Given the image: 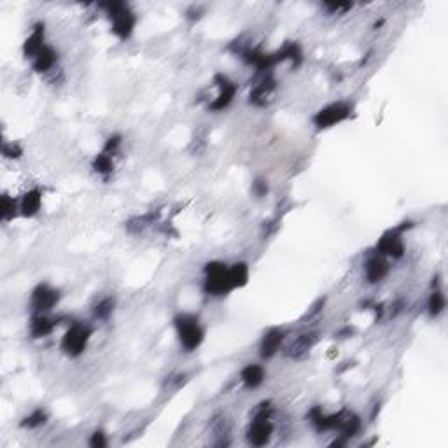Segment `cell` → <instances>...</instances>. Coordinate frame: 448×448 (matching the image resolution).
<instances>
[{
  "mask_svg": "<svg viewBox=\"0 0 448 448\" xmlns=\"http://www.w3.org/2000/svg\"><path fill=\"white\" fill-rule=\"evenodd\" d=\"M273 413L275 406L270 399L258 403L251 413V420H249L247 431H245V440L251 447H266L270 445L271 438L275 432L273 424Z\"/></svg>",
  "mask_w": 448,
  "mask_h": 448,
  "instance_id": "obj_1",
  "label": "cell"
},
{
  "mask_svg": "<svg viewBox=\"0 0 448 448\" xmlns=\"http://www.w3.org/2000/svg\"><path fill=\"white\" fill-rule=\"evenodd\" d=\"M172 322H174V331L179 345L186 354H193L204 345L205 328L198 315L189 314V312H179Z\"/></svg>",
  "mask_w": 448,
  "mask_h": 448,
  "instance_id": "obj_2",
  "label": "cell"
},
{
  "mask_svg": "<svg viewBox=\"0 0 448 448\" xmlns=\"http://www.w3.org/2000/svg\"><path fill=\"white\" fill-rule=\"evenodd\" d=\"M102 11L107 14L109 23H111V32L116 39L128 40L135 34L137 28V14L131 9L130 4L126 2H102L98 4Z\"/></svg>",
  "mask_w": 448,
  "mask_h": 448,
  "instance_id": "obj_3",
  "label": "cell"
},
{
  "mask_svg": "<svg viewBox=\"0 0 448 448\" xmlns=\"http://www.w3.org/2000/svg\"><path fill=\"white\" fill-rule=\"evenodd\" d=\"M201 289L205 295L212 296V298H224L231 291H235L230 278V264L224 261L205 263Z\"/></svg>",
  "mask_w": 448,
  "mask_h": 448,
  "instance_id": "obj_4",
  "label": "cell"
},
{
  "mask_svg": "<svg viewBox=\"0 0 448 448\" xmlns=\"http://www.w3.org/2000/svg\"><path fill=\"white\" fill-rule=\"evenodd\" d=\"M411 226H413L411 221H405L399 226L384 231L382 237L377 240V244H375V252L387 258L389 261H399V259L405 258L406 244L403 237H405V231H408Z\"/></svg>",
  "mask_w": 448,
  "mask_h": 448,
  "instance_id": "obj_5",
  "label": "cell"
},
{
  "mask_svg": "<svg viewBox=\"0 0 448 448\" xmlns=\"http://www.w3.org/2000/svg\"><path fill=\"white\" fill-rule=\"evenodd\" d=\"M91 336H93V328L88 322H72L61 336L60 350L71 359L81 358L90 347Z\"/></svg>",
  "mask_w": 448,
  "mask_h": 448,
  "instance_id": "obj_6",
  "label": "cell"
},
{
  "mask_svg": "<svg viewBox=\"0 0 448 448\" xmlns=\"http://www.w3.org/2000/svg\"><path fill=\"white\" fill-rule=\"evenodd\" d=\"M352 112H354V107H352L350 102H333V104H328L326 107L319 109V111L312 116V124H314L315 130L319 131L329 130V128H335L338 124L350 119Z\"/></svg>",
  "mask_w": 448,
  "mask_h": 448,
  "instance_id": "obj_7",
  "label": "cell"
},
{
  "mask_svg": "<svg viewBox=\"0 0 448 448\" xmlns=\"http://www.w3.org/2000/svg\"><path fill=\"white\" fill-rule=\"evenodd\" d=\"M61 291L47 282H40L30 293L28 308L30 314H51L60 305Z\"/></svg>",
  "mask_w": 448,
  "mask_h": 448,
  "instance_id": "obj_8",
  "label": "cell"
},
{
  "mask_svg": "<svg viewBox=\"0 0 448 448\" xmlns=\"http://www.w3.org/2000/svg\"><path fill=\"white\" fill-rule=\"evenodd\" d=\"M214 86L218 88L216 97L208 102V111L211 112H223L233 104L235 97L238 93V84L231 81L226 74L214 76Z\"/></svg>",
  "mask_w": 448,
  "mask_h": 448,
  "instance_id": "obj_9",
  "label": "cell"
},
{
  "mask_svg": "<svg viewBox=\"0 0 448 448\" xmlns=\"http://www.w3.org/2000/svg\"><path fill=\"white\" fill-rule=\"evenodd\" d=\"M317 343H319V331H315V329H308V331H303L300 333V335H296L291 341H289V343L285 341L282 350H284L285 358L293 359V361H303V359H307L308 355H310V352L314 350V347Z\"/></svg>",
  "mask_w": 448,
  "mask_h": 448,
  "instance_id": "obj_10",
  "label": "cell"
},
{
  "mask_svg": "<svg viewBox=\"0 0 448 448\" xmlns=\"http://www.w3.org/2000/svg\"><path fill=\"white\" fill-rule=\"evenodd\" d=\"M391 261L378 252H370L362 263V277L368 285H378L391 273Z\"/></svg>",
  "mask_w": 448,
  "mask_h": 448,
  "instance_id": "obj_11",
  "label": "cell"
},
{
  "mask_svg": "<svg viewBox=\"0 0 448 448\" xmlns=\"http://www.w3.org/2000/svg\"><path fill=\"white\" fill-rule=\"evenodd\" d=\"M285 341H288V331L284 328H270L264 331L259 341V358L263 361H270L275 355L281 354L282 348H284Z\"/></svg>",
  "mask_w": 448,
  "mask_h": 448,
  "instance_id": "obj_12",
  "label": "cell"
},
{
  "mask_svg": "<svg viewBox=\"0 0 448 448\" xmlns=\"http://www.w3.org/2000/svg\"><path fill=\"white\" fill-rule=\"evenodd\" d=\"M261 79L254 84L249 95V104L254 107H266L273 100V95L277 91V79H275L271 72L268 74H259Z\"/></svg>",
  "mask_w": 448,
  "mask_h": 448,
  "instance_id": "obj_13",
  "label": "cell"
},
{
  "mask_svg": "<svg viewBox=\"0 0 448 448\" xmlns=\"http://www.w3.org/2000/svg\"><path fill=\"white\" fill-rule=\"evenodd\" d=\"M58 61H60V54L54 49L51 44H46L42 49L35 54L30 60L32 71L39 76H53L54 72H58Z\"/></svg>",
  "mask_w": 448,
  "mask_h": 448,
  "instance_id": "obj_14",
  "label": "cell"
},
{
  "mask_svg": "<svg viewBox=\"0 0 448 448\" xmlns=\"http://www.w3.org/2000/svg\"><path fill=\"white\" fill-rule=\"evenodd\" d=\"M208 432L212 435V447L231 445V422L224 413H216L208 422Z\"/></svg>",
  "mask_w": 448,
  "mask_h": 448,
  "instance_id": "obj_15",
  "label": "cell"
},
{
  "mask_svg": "<svg viewBox=\"0 0 448 448\" xmlns=\"http://www.w3.org/2000/svg\"><path fill=\"white\" fill-rule=\"evenodd\" d=\"M46 25L44 21H37V23L32 27L30 34L27 35V39L23 40V46H21V53H23L25 60L30 61L35 54L46 46Z\"/></svg>",
  "mask_w": 448,
  "mask_h": 448,
  "instance_id": "obj_16",
  "label": "cell"
},
{
  "mask_svg": "<svg viewBox=\"0 0 448 448\" xmlns=\"http://www.w3.org/2000/svg\"><path fill=\"white\" fill-rule=\"evenodd\" d=\"M58 321L51 317V314H32L30 322H28V335L32 340H44L51 336L57 329Z\"/></svg>",
  "mask_w": 448,
  "mask_h": 448,
  "instance_id": "obj_17",
  "label": "cell"
},
{
  "mask_svg": "<svg viewBox=\"0 0 448 448\" xmlns=\"http://www.w3.org/2000/svg\"><path fill=\"white\" fill-rule=\"evenodd\" d=\"M42 189L30 187L20 196V216L25 219L37 218L42 211Z\"/></svg>",
  "mask_w": 448,
  "mask_h": 448,
  "instance_id": "obj_18",
  "label": "cell"
},
{
  "mask_svg": "<svg viewBox=\"0 0 448 448\" xmlns=\"http://www.w3.org/2000/svg\"><path fill=\"white\" fill-rule=\"evenodd\" d=\"M238 378L247 391H256L266 382V368L261 362H247L238 373Z\"/></svg>",
  "mask_w": 448,
  "mask_h": 448,
  "instance_id": "obj_19",
  "label": "cell"
},
{
  "mask_svg": "<svg viewBox=\"0 0 448 448\" xmlns=\"http://www.w3.org/2000/svg\"><path fill=\"white\" fill-rule=\"evenodd\" d=\"M425 308H428V314L431 319H438L440 315H443V312L447 310V296L445 291L440 288L438 277L432 278V291L431 295H429Z\"/></svg>",
  "mask_w": 448,
  "mask_h": 448,
  "instance_id": "obj_20",
  "label": "cell"
},
{
  "mask_svg": "<svg viewBox=\"0 0 448 448\" xmlns=\"http://www.w3.org/2000/svg\"><path fill=\"white\" fill-rule=\"evenodd\" d=\"M273 54L277 65L282 64V61H291L293 67H300L303 64V47L296 40H288L281 49L273 51Z\"/></svg>",
  "mask_w": 448,
  "mask_h": 448,
  "instance_id": "obj_21",
  "label": "cell"
},
{
  "mask_svg": "<svg viewBox=\"0 0 448 448\" xmlns=\"http://www.w3.org/2000/svg\"><path fill=\"white\" fill-rule=\"evenodd\" d=\"M91 170L98 175L104 181H109L112 177L114 170H116V163H114V156L111 154L100 151L98 154H95V158L91 160Z\"/></svg>",
  "mask_w": 448,
  "mask_h": 448,
  "instance_id": "obj_22",
  "label": "cell"
},
{
  "mask_svg": "<svg viewBox=\"0 0 448 448\" xmlns=\"http://www.w3.org/2000/svg\"><path fill=\"white\" fill-rule=\"evenodd\" d=\"M16 216H20V198L11 196L9 193H2V196H0V221L11 223Z\"/></svg>",
  "mask_w": 448,
  "mask_h": 448,
  "instance_id": "obj_23",
  "label": "cell"
},
{
  "mask_svg": "<svg viewBox=\"0 0 448 448\" xmlns=\"http://www.w3.org/2000/svg\"><path fill=\"white\" fill-rule=\"evenodd\" d=\"M230 278L235 289H242L251 281V266L245 261H237L230 264Z\"/></svg>",
  "mask_w": 448,
  "mask_h": 448,
  "instance_id": "obj_24",
  "label": "cell"
},
{
  "mask_svg": "<svg viewBox=\"0 0 448 448\" xmlns=\"http://www.w3.org/2000/svg\"><path fill=\"white\" fill-rule=\"evenodd\" d=\"M114 310H116V298L112 296H105V298L98 300L97 303L91 308V315H93L95 321L105 322L112 317Z\"/></svg>",
  "mask_w": 448,
  "mask_h": 448,
  "instance_id": "obj_25",
  "label": "cell"
},
{
  "mask_svg": "<svg viewBox=\"0 0 448 448\" xmlns=\"http://www.w3.org/2000/svg\"><path fill=\"white\" fill-rule=\"evenodd\" d=\"M49 420V415L44 408H35L34 411H30L28 415H25L20 422L21 429H27V431H35V429L42 428V425L47 424Z\"/></svg>",
  "mask_w": 448,
  "mask_h": 448,
  "instance_id": "obj_26",
  "label": "cell"
},
{
  "mask_svg": "<svg viewBox=\"0 0 448 448\" xmlns=\"http://www.w3.org/2000/svg\"><path fill=\"white\" fill-rule=\"evenodd\" d=\"M158 219V212L154 214V212H148V214H142V216H137V218H131L130 221L126 223V230L128 233L131 235H137V233H142V231L146 230V228H149L151 224H154V221Z\"/></svg>",
  "mask_w": 448,
  "mask_h": 448,
  "instance_id": "obj_27",
  "label": "cell"
},
{
  "mask_svg": "<svg viewBox=\"0 0 448 448\" xmlns=\"http://www.w3.org/2000/svg\"><path fill=\"white\" fill-rule=\"evenodd\" d=\"M321 9L324 11L328 16H343L348 11L354 9V4L348 2H322Z\"/></svg>",
  "mask_w": 448,
  "mask_h": 448,
  "instance_id": "obj_28",
  "label": "cell"
},
{
  "mask_svg": "<svg viewBox=\"0 0 448 448\" xmlns=\"http://www.w3.org/2000/svg\"><path fill=\"white\" fill-rule=\"evenodd\" d=\"M2 156L7 158V160H18V158L23 156V149H21V146L16 144V142L4 141Z\"/></svg>",
  "mask_w": 448,
  "mask_h": 448,
  "instance_id": "obj_29",
  "label": "cell"
},
{
  "mask_svg": "<svg viewBox=\"0 0 448 448\" xmlns=\"http://www.w3.org/2000/svg\"><path fill=\"white\" fill-rule=\"evenodd\" d=\"M121 144H123V137H121V135H117V134H114V135H111V137L107 138V141H105V144H104V148H102V151L116 158L117 153H119V149H121Z\"/></svg>",
  "mask_w": 448,
  "mask_h": 448,
  "instance_id": "obj_30",
  "label": "cell"
},
{
  "mask_svg": "<svg viewBox=\"0 0 448 448\" xmlns=\"http://www.w3.org/2000/svg\"><path fill=\"white\" fill-rule=\"evenodd\" d=\"M88 445H90L91 448H105L109 447V440H107V435H105L102 429H97V431H93V435L90 436V440H88Z\"/></svg>",
  "mask_w": 448,
  "mask_h": 448,
  "instance_id": "obj_31",
  "label": "cell"
},
{
  "mask_svg": "<svg viewBox=\"0 0 448 448\" xmlns=\"http://www.w3.org/2000/svg\"><path fill=\"white\" fill-rule=\"evenodd\" d=\"M252 194H254L256 198H263L268 194V181H264V179H256L254 182H252Z\"/></svg>",
  "mask_w": 448,
  "mask_h": 448,
  "instance_id": "obj_32",
  "label": "cell"
},
{
  "mask_svg": "<svg viewBox=\"0 0 448 448\" xmlns=\"http://www.w3.org/2000/svg\"><path fill=\"white\" fill-rule=\"evenodd\" d=\"M403 307H405L403 300H398L394 305H391V308H389V312H391V317H396V315H398L399 312L403 310Z\"/></svg>",
  "mask_w": 448,
  "mask_h": 448,
  "instance_id": "obj_33",
  "label": "cell"
}]
</instances>
